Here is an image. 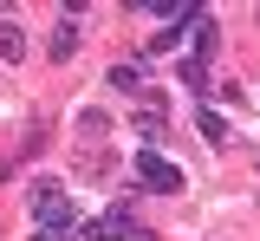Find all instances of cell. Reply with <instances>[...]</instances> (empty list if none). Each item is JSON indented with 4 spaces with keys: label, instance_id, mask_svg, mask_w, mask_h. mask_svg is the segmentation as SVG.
<instances>
[{
    "label": "cell",
    "instance_id": "obj_1",
    "mask_svg": "<svg viewBox=\"0 0 260 241\" xmlns=\"http://www.w3.org/2000/svg\"><path fill=\"white\" fill-rule=\"evenodd\" d=\"M32 222H39V235H65L72 228V196L59 183H32Z\"/></svg>",
    "mask_w": 260,
    "mask_h": 241
},
{
    "label": "cell",
    "instance_id": "obj_2",
    "mask_svg": "<svg viewBox=\"0 0 260 241\" xmlns=\"http://www.w3.org/2000/svg\"><path fill=\"white\" fill-rule=\"evenodd\" d=\"M137 183H150L156 196H176V189H182V170H176L169 157H156V150H143V157H137Z\"/></svg>",
    "mask_w": 260,
    "mask_h": 241
},
{
    "label": "cell",
    "instance_id": "obj_3",
    "mask_svg": "<svg viewBox=\"0 0 260 241\" xmlns=\"http://www.w3.org/2000/svg\"><path fill=\"white\" fill-rule=\"evenodd\" d=\"M85 235H91V241H150L143 228H137V215H130V208H104Z\"/></svg>",
    "mask_w": 260,
    "mask_h": 241
},
{
    "label": "cell",
    "instance_id": "obj_4",
    "mask_svg": "<svg viewBox=\"0 0 260 241\" xmlns=\"http://www.w3.org/2000/svg\"><path fill=\"white\" fill-rule=\"evenodd\" d=\"M215 46H221V26H215V13H202L195 20V59H215Z\"/></svg>",
    "mask_w": 260,
    "mask_h": 241
},
{
    "label": "cell",
    "instance_id": "obj_5",
    "mask_svg": "<svg viewBox=\"0 0 260 241\" xmlns=\"http://www.w3.org/2000/svg\"><path fill=\"white\" fill-rule=\"evenodd\" d=\"M0 59H7V66H20V59H26V39H20L13 20H0Z\"/></svg>",
    "mask_w": 260,
    "mask_h": 241
},
{
    "label": "cell",
    "instance_id": "obj_6",
    "mask_svg": "<svg viewBox=\"0 0 260 241\" xmlns=\"http://www.w3.org/2000/svg\"><path fill=\"white\" fill-rule=\"evenodd\" d=\"M195 131H202L208 143H228V124H221V111H208V104L195 111Z\"/></svg>",
    "mask_w": 260,
    "mask_h": 241
},
{
    "label": "cell",
    "instance_id": "obj_7",
    "mask_svg": "<svg viewBox=\"0 0 260 241\" xmlns=\"http://www.w3.org/2000/svg\"><path fill=\"white\" fill-rule=\"evenodd\" d=\"M72 52H78V20H65L52 33V59H72Z\"/></svg>",
    "mask_w": 260,
    "mask_h": 241
},
{
    "label": "cell",
    "instance_id": "obj_8",
    "mask_svg": "<svg viewBox=\"0 0 260 241\" xmlns=\"http://www.w3.org/2000/svg\"><path fill=\"white\" fill-rule=\"evenodd\" d=\"M111 85H117V92H143V78H137V66H111Z\"/></svg>",
    "mask_w": 260,
    "mask_h": 241
}]
</instances>
